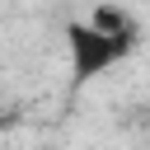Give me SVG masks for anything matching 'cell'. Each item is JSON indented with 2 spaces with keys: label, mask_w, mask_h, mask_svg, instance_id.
Segmentation results:
<instances>
[{
  "label": "cell",
  "mask_w": 150,
  "mask_h": 150,
  "mask_svg": "<svg viewBox=\"0 0 150 150\" xmlns=\"http://www.w3.org/2000/svg\"><path fill=\"white\" fill-rule=\"evenodd\" d=\"M66 52H70V80L75 84H89V80H98L103 70H112L117 61L131 56L117 38L98 33L89 19H70L66 23Z\"/></svg>",
  "instance_id": "6da1fadb"
},
{
  "label": "cell",
  "mask_w": 150,
  "mask_h": 150,
  "mask_svg": "<svg viewBox=\"0 0 150 150\" xmlns=\"http://www.w3.org/2000/svg\"><path fill=\"white\" fill-rule=\"evenodd\" d=\"M89 23H94L98 33H108V38H117L127 52H136V42H141V23H136V14H131V9H122V5H112V0L94 5Z\"/></svg>",
  "instance_id": "7a4b0ae2"
}]
</instances>
